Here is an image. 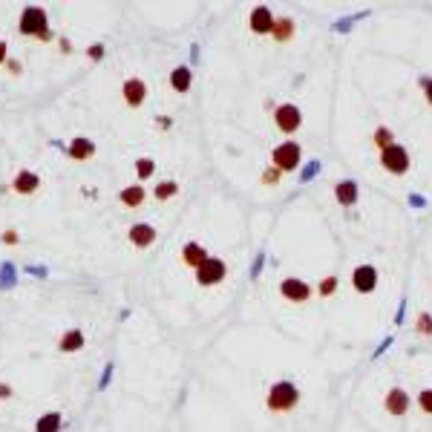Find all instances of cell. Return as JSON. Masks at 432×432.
<instances>
[{
  "mask_svg": "<svg viewBox=\"0 0 432 432\" xmlns=\"http://www.w3.org/2000/svg\"><path fill=\"white\" fill-rule=\"evenodd\" d=\"M12 395V389L9 386H3V383H0V398H9Z\"/></svg>",
  "mask_w": 432,
  "mask_h": 432,
  "instance_id": "32",
  "label": "cell"
},
{
  "mask_svg": "<svg viewBox=\"0 0 432 432\" xmlns=\"http://www.w3.org/2000/svg\"><path fill=\"white\" fill-rule=\"evenodd\" d=\"M280 179H283V170H277V167L271 164L266 173H262V185H280Z\"/></svg>",
  "mask_w": 432,
  "mask_h": 432,
  "instance_id": "28",
  "label": "cell"
},
{
  "mask_svg": "<svg viewBox=\"0 0 432 432\" xmlns=\"http://www.w3.org/2000/svg\"><path fill=\"white\" fill-rule=\"evenodd\" d=\"M300 403V389L291 381H277L271 383V389L266 392V409L274 415H288L294 412Z\"/></svg>",
  "mask_w": 432,
  "mask_h": 432,
  "instance_id": "1",
  "label": "cell"
},
{
  "mask_svg": "<svg viewBox=\"0 0 432 432\" xmlns=\"http://www.w3.org/2000/svg\"><path fill=\"white\" fill-rule=\"evenodd\" d=\"M374 144H378V150H383V147H389V144H395L392 130H389V127H378V130H374Z\"/></svg>",
  "mask_w": 432,
  "mask_h": 432,
  "instance_id": "25",
  "label": "cell"
},
{
  "mask_svg": "<svg viewBox=\"0 0 432 432\" xmlns=\"http://www.w3.org/2000/svg\"><path fill=\"white\" fill-rule=\"evenodd\" d=\"M274 124H277V130H280V133L294 136V133L300 130V124H303L300 107H297V104H280V107H274Z\"/></svg>",
  "mask_w": 432,
  "mask_h": 432,
  "instance_id": "6",
  "label": "cell"
},
{
  "mask_svg": "<svg viewBox=\"0 0 432 432\" xmlns=\"http://www.w3.org/2000/svg\"><path fill=\"white\" fill-rule=\"evenodd\" d=\"M415 331L421 334V338H432V314H427V312H421V314H418Z\"/></svg>",
  "mask_w": 432,
  "mask_h": 432,
  "instance_id": "24",
  "label": "cell"
},
{
  "mask_svg": "<svg viewBox=\"0 0 432 432\" xmlns=\"http://www.w3.org/2000/svg\"><path fill=\"white\" fill-rule=\"evenodd\" d=\"M69 156H73L75 162H87L95 156V144L90 142V138H73V144H69Z\"/></svg>",
  "mask_w": 432,
  "mask_h": 432,
  "instance_id": "17",
  "label": "cell"
},
{
  "mask_svg": "<svg viewBox=\"0 0 432 432\" xmlns=\"http://www.w3.org/2000/svg\"><path fill=\"white\" fill-rule=\"evenodd\" d=\"M3 240H6L9 245H12V242H15V240H18V236H15V233H12V231H6V233H3Z\"/></svg>",
  "mask_w": 432,
  "mask_h": 432,
  "instance_id": "33",
  "label": "cell"
},
{
  "mask_svg": "<svg viewBox=\"0 0 432 432\" xmlns=\"http://www.w3.org/2000/svg\"><path fill=\"white\" fill-rule=\"evenodd\" d=\"M280 294L288 300V303H309L312 300V294H314V288L305 283V280H300V277H285V280L280 283Z\"/></svg>",
  "mask_w": 432,
  "mask_h": 432,
  "instance_id": "7",
  "label": "cell"
},
{
  "mask_svg": "<svg viewBox=\"0 0 432 432\" xmlns=\"http://www.w3.org/2000/svg\"><path fill=\"white\" fill-rule=\"evenodd\" d=\"M136 173H138V179H150L153 173H156V162H153V159H138L136 162Z\"/></svg>",
  "mask_w": 432,
  "mask_h": 432,
  "instance_id": "27",
  "label": "cell"
},
{
  "mask_svg": "<svg viewBox=\"0 0 432 432\" xmlns=\"http://www.w3.org/2000/svg\"><path fill=\"white\" fill-rule=\"evenodd\" d=\"M338 285H340V280H338L334 274H329V277H323V280H320L317 294H320V297H331L334 291H338Z\"/></svg>",
  "mask_w": 432,
  "mask_h": 432,
  "instance_id": "22",
  "label": "cell"
},
{
  "mask_svg": "<svg viewBox=\"0 0 432 432\" xmlns=\"http://www.w3.org/2000/svg\"><path fill=\"white\" fill-rule=\"evenodd\" d=\"M415 403H418V409H421L424 415H432V389H421L418 398H415Z\"/></svg>",
  "mask_w": 432,
  "mask_h": 432,
  "instance_id": "26",
  "label": "cell"
},
{
  "mask_svg": "<svg viewBox=\"0 0 432 432\" xmlns=\"http://www.w3.org/2000/svg\"><path fill=\"white\" fill-rule=\"evenodd\" d=\"M205 259H207V251H205L199 242H188V245L182 248V262H185L188 268H193V271H196Z\"/></svg>",
  "mask_w": 432,
  "mask_h": 432,
  "instance_id": "16",
  "label": "cell"
},
{
  "mask_svg": "<svg viewBox=\"0 0 432 432\" xmlns=\"http://www.w3.org/2000/svg\"><path fill=\"white\" fill-rule=\"evenodd\" d=\"M317 170H320V162H312L309 167H305V173H303V182H309V179H312Z\"/></svg>",
  "mask_w": 432,
  "mask_h": 432,
  "instance_id": "30",
  "label": "cell"
},
{
  "mask_svg": "<svg viewBox=\"0 0 432 432\" xmlns=\"http://www.w3.org/2000/svg\"><path fill=\"white\" fill-rule=\"evenodd\" d=\"M360 196V190H357V182H352V179H346V182H338L334 185V199H338V205L343 207H352Z\"/></svg>",
  "mask_w": 432,
  "mask_h": 432,
  "instance_id": "13",
  "label": "cell"
},
{
  "mask_svg": "<svg viewBox=\"0 0 432 432\" xmlns=\"http://www.w3.org/2000/svg\"><path fill=\"white\" fill-rule=\"evenodd\" d=\"M409 403H412V398H409L407 389L392 386V389L386 392V398H383V409L392 415V418H403V415L409 412Z\"/></svg>",
  "mask_w": 432,
  "mask_h": 432,
  "instance_id": "8",
  "label": "cell"
},
{
  "mask_svg": "<svg viewBox=\"0 0 432 432\" xmlns=\"http://www.w3.org/2000/svg\"><path fill=\"white\" fill-rule=\"evenodd\" d=\"M121 95H124V101H127L130 107H142L144 99H147L144 81L142 78H127V81H124V87H121Z\"/></svg>",
  "mask_w": 432,
  "mask_h": 432,
  "instance_id": "11",
  "label": "cell"
},
{
  "mask_svg": "<svg viewBox=\"0 0 432 432\" xmlns=\"http://www.w3.org/2000/svg\"><path fill=\"white\" fill-rule=\"evenodd\" d=\"M127 240L136 248H150L153 242H156V228L147 225V222H136V225L127 231Z\"/></svg>",
  "mask_w": 432,
  "mask_h": 432,
  "instance_id": "12",
  "label": "cell"
},
{
  "mask_svg": "<svg viewBox=\"0 0 432 432\" xmlns=\"http://www.w3.org/2000/svg\"><path fill=\"white\" fill-rule=\"evenodd\" d=\"M3 61H6V44L0 40V64H3Z\"/></svg>",
  "mask_w": 432,
  "mask_h": 432,
  "instance_id": "34",
  "label": "cell"
},
{
  "mask_svg": "<svg viewBox=\"0 0 432 432\" xmlns=\"http://www.w3.org/2000/svg\"><path fill=\"white\" fill-rule=\"evenodd\" d=\"M90 55H92V61H99L101 55H104V47H101V44H95V47L90 49Z\"/></svg>",
  "mask_w": 432,
  "mask_h": 432,
  "instance_id": "31",
  "label": "cell"
},
{
  "mask_svg": "<svg viewBox=\"0 0 432 432\" xmlns=\"http://www.w3.org/2000/svg\"><path fill=\"white\" fill-rule=\"evenodd\" d=\"M378 162H381V167L386 173H392V176H403L409 170V164H412V159H409V150L403 147V144H389V147H383L381 153H378Z\"/></svg>",
  "mask_w": 432,
  "mask_h": 432,
  "instance_id": "3",
  "label": "cell"
},
{
  "mask_svg": "<svg viewBox=\"0 0 432 432\" xmlns=\"http://www.w3.org/2000/svg\"><path fill=\"white\" fill-rule=\"evenodd\" d=\"M274 12L268 9V6H257L254 12L248 15V29L254 32V35H271V29H274Z\"/></svg>",
  "mask_w": 432,
  "mask_h": 432,
  "instance_id": "10",
  "label": "cell"
},
{
  "mask_svg": "<svg viewBox=\"0 0 432 432\" xmlns=\"http://www.w3.org/2000/svg\"><path fill=\"white\" fill-rule=\"evenodd\" d=\"M418 84H421V90H424L427 104L432 107V78H429V75H424V78H418Z\"/></svg>",
  "mask_w": 432,
  "mask_h": 432,
  "instance_id": "29",
  "label": "cell"
},
{
  "mask_svg": "<svg viewBox=\"0 0 432 432\" xmlns=\"http://www.w3.org/2000/svg\"><path fill=\"white\" fill-rule=\"evenodd\" d=\"M58 349H61V352H78V349H84V334H81L78 329H69L64 338H61Z\"/></svg>",
  "mask_w": 432,
  "mask_h": 432,
  "instance_id": "19",
  "label": "cell"
},
{
  "mask_svg": "<svg viewBox=\"0 0 432 432\" xmlns=\"http://www.w3.org/2000/svg\"><path fill=\"white\" fill-rule=\"evenodd\" d=\"M38 188H40V179H38V173H32V170H21V173L15 176V182H12V190L21 193V196H29V193H35Z\"/></svg>",
  "mask_w": 432,
  "mask_h": 432,
  "instance_id": "14",
  "label": "cell"
},
{
  "mask_svg": "<svg viewBox=\"0 0 432 432\" xmlns=\"http://www.w3.org/2000/svg\"><path fill=\"white\" fill-rule=\"evenodd\" d=\"M176 193H179V185H176V182H159V185H156V190H153V196L164 202V199L176 196Z\"/></svg>",
  "mask_w": 432,
  "mask_h": 432,
  "instance_id": "23",
  "label": "cell"
},
{
  "mask_svg": "<svg viewBox=\"0 0 432 432\" xmlns=\"http://www.w3.org/2000/svg\"><path fill=\"white\" fill-rule=\"evenodd\" d=\"M144 188L142 185H130V188H124L121 193H118V199H121V205H127V207H138L144 202Z\"/></svg>",
  "mask_w": 432,
  "mask_h": 432,
  "instance_id": "18",
  "label": "cell"
},
{
  "mask_svg": "<svg viewBox=\"0 0 432 432\" xmlns=\"http://www.w3.org/2000/svg\"><path fill=\"white\" fill-rule=\"evenodd\" d=\"M352 288L357 294H372L378 288V268L374 266H357L352 271Z\"/></svg>",
  "mask_w": 432,
  "mask_h": 432,
  "instance_id": "9",
  "label": "cell"
},
{
  "mask_svg": "<svg viewBox=\"0 0 432 432\" xmlns=\"http://www.w3.org/2000/svg\"><path fill=\"white\" fill-rule=\"evenodd\" d=\"M225 274H228V266H225V259H219V257H207L202 266L193 271V280H196L202 288L207 285H219L222 280H225Z\"/></svg>",
  "mask_w": 432,
  "mask_h": 432,
  "instance_id": "5",
  "label": "cell"
},
{
  "mask_svg": "<svg viewBox=\"0 0 432 432\" xmlns=\"http://www.w3.org/2000/svg\"><path fill=\"white\" fill-rule=\"evenodd\" d=\"M300 159H303V147L297 142H291V138L271 150V164L277 167V170H297Z\"/></svg>",
  "mask_w": 432,
  "mask_h": 432,
  "instance_id": "4",
  "label": "cell"
},
{
  "mask_svg": "<svg viewBox=\"0 0 432 432\" xmlns=\"http://www.w3.org/2000/svg\"><path fill=\"white\" fill-rule=\"evenodd\" d=\"M18 29H21V35H26V38H40V40H49V38H52L49 23H47V12L38 9V6H26V9H23Z\"/></svg>",
  "mask_w": 432,
  "mask_h": 432,
  "instance_id": "2",
  "label": "cell"
},
{
  "mask_svg": "<svg viewBox=\"0 0 432 432\" xmlns=\"http://www.w3.org/2000/svg\"><path fill=\"white\" fill-rule=\"evenodd\" d=\"M170 87L176 92H188L190 90V69L188 66H176L170 73Z\"/></svg>",
  "mask_w": 432,
  "mask_h": 432,
  "instance_id": "20",
  "label": "cell"
},
{
  "mask_svg": "<svg viewBox=\"0 0 432 432\" xmlns=\"http://www.w3.org/2000/svg\"><path fill=\"white\" fill-rule=\"evenodd\" d=\"M294 32H297V26H294V18H288V15H283V18H277L274 21V29H271V38L277 40V44H288L291 38H294Z\"/></svg>",
  "mask_w": 432,
  "mask_h": 432,
  "instance_id": "15",
  "label": "cell"
},
{
  "mask_svg": "<svg viewBox=\"0 0 432 432\" xmlns=\"http://www.w3.org/2000/svg\"><path fill=\"white\" fill-rule=\"evenodd\" d=\"M64 424V418L58 412H49V415H40L38 424H35V432H58Z\"/></svg>",
  "mask_w": 432,
  "mask_h": 432,
  "instance_id": "21",
  "label": "cell"
}]
</instances>
